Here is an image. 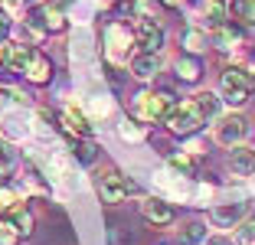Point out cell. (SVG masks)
Segmentation results:
<instances>
[{
    "instance_id": "cell-17",
    "label": "cell",
    "mask_w": 255,
    "mask_h": 245,
    "mask_svg": "<svg viewBox=\"0 0 255 245\" xmlns=\"http://www.w3.org/2000/svg\"><path fill=\"white\" fill-rule=\"evenodd\" d=\"M121 137H125L128 144H141L144 137H147V127L137 118H128V121H121Z\"/></svg>"
},
{
    "instance_id": "cell-29",
    "label": "cell",
    "mask_w": 255,
    "mask_h": 245,
    "mask_svg": "<svg viewBox=\"0 0 255 245\" xmlns=\"http://www.w3.org/2000/svg\"><path fill=\"white\" fill-rule=\"evenodd\" d=\"M3 39H10V16L0 10V43H3Z\"/></svg>"
},
{
    "instance_id": "cell-6",
    "label": "cell",
    "mask_w": 255,
    "mask_h": 245,
    "mask_svg": "<svg viewBox=\"0 0 255 245\" xmlns=\"http://www.w3.org/2000/svg\"><path fill=\"white\" fill-rule=\"evenodd\" d=\"M134 39L141 46V52H157L160 56V49H164V26L157 20H150V16H141L134 26Z\"/></svg>"
},
{
    "instance_id": "cell-9",
    "label": "cell",
    "mask_w": 255,
    "mask_h": 245,
    "mask_svg": "<svg viewBox=\"0 0 255 245\" xmlns=\"http://www.w3.org/2000/svg\"><path fill=\"white\" fill-rule=\"evenodd\" d=\"M23 79L33 82V85H46V82L53 79V62H49V56H43L39 49H30V56L23 62Z\"/></svg>"
},
{
    "instance_id": "cell-11",
    "label": "cell",
    "mask_w": 255,
    "mask_h": 245,
    "mask_svg": "<svg viewBox=\"0 0 255 245\" xmlns=\"http://www.w3.org/2000/svg\"><path fill=\"white\" fill-rule=\"evenodd\" d=\"M141 213H144V219H147L150 226H170L173 223V206H170V200H164V196H147V200L141 203Z\"/></svg>"
},
{
    "instance_id": "cell-23",
    "label": "cell",
    "mask_w": 255,
    "mask_h": 245,
    "mask_svg": "<svg viewBox=\"0 0 255 245\" xmlns=\"http://www.w3.org/2000/svg\"><path fill=\"white\" fill-rule=\"evenodd\" d=\"M183 49H187L190 56L203 52V49H206V36H203L200 30H187V33H183Z\"/></svg>"
},
{
    "instance_id": "cell-3",
    "label": "cell",
    "mask_w": 255,
    "mask_h": 245,
    "mask_svg": "<svg viewBox=\"0 0 255 245\" xmlns=\"http://www.w3.org/2000/svg\"><path fill=\"white\" fill-rule=\"evenodd\" d=\"M134 30L131 26H125V23H112V26H105V56L108 62H115V66H121V62H131V56H134Z\"/></svg>"
},
{
    "instance_id": "cell-33",
    "label": "cell",
    "mask_w": 255,
    "mask_h": 245,
    "mask_svg": "<svg viewBox=\"0 0 255 245\" xmlns=\"http://www.w3.org/2000/svg\"><path fill=\"white\" fill-rule=\"evenodd\" d=\"M160 3H167V7H177V3H180V0H160Z\"/></svg>"
},
{
    "instance_id": "cell-1",
    "label": "cell",
    "mask_w": 255,
    "mask_h": 245,
    "mask_svg": "<svg viewBox=\"0 0 255 245\" xmlns=\"http://www.w3.org/2000/svg\"><path fill=\"white\" fill-rule=\"evenodd\" d=\"M255 92V72H249V69L242 66H229L223 69V75H219V98L229 105H246L249 98H252Z\"/></svg>"
},
{
    "instance_id": "cell-19",
    "label": "cell",
    "mask_w": 255,
    "mask_h": 245,
    "mask_svg": "<svg viewBox=\"0 0 255 245\" xmlns=\"http://www.w3.org/2000/svg\"><path fill=\"white\" fill-rule=\"evenodd\" d=\"M167 167H170L177 177H193V173H196V163H193L190 154H173L170 160H167Z\"/></svg>"
},
{
    "instance_id": "cell-21",
    "label": "cell",
    "mask_w": 255,
    "mask_h": 245,
    "mask_svg": "<svg viewBox=\"0 0 255 245\" xmlns=\"http://www.w3.org/2000/svg\"><path fill=\"white\" fill-rule=\"evenodd\" d=\"M180 242L183 245H203V242H206V226H203V223H190L187 229L180 232Z\"/></svg>"
},
{
    "instance_id": "cell-10",
    "label": "cell",
    "mask_w": 255,
    "mask_h": 245,
    "mask_svg": "<svg viewBox=\"0 0 255 245\" xmlns=\"http://www.w3.org/2000/svg\"><path fill=\"white\" fill-rule=\"evenodd\" d=\"M249 206L246 203H223V206H213L210 209V226L216 229H236V226L246 219Z\"/></svg>"
},
{
    "instance_id": "cell-18",
    "label": "cell",
    "mask_w": 255,
    "mask_h": 245,
    "mask_svg": "<svg viewBox=\"0 0 255 245\" xmlns=\"http://www.w3.org/2000/svg\"><path fill=\"white\" fill-rule=\"evenodd\" d=\"M20 206H23L20 193H16L13 186H3V183H0V213H3V216H10V213H16Z\"/></svg>"
},
{
    "instance_id": "cell-5",
    "label": "cell",
    "mask_w": 255,
    "mask_h": 245,
    "mask_svg": "<svg viewBox=\"0 0 255 245\" xmlns=\"http://www.w3.org/2000/svg\"><path fill=\"white\" fill-rule=\"evenodd\" d=\"M134 193H137V183L128 180L121 170H105L98 177V196H102V203H108V206H118V203L131 200Z\"/></svg>"
},
{
    "instance_id": "cell-4",
    "label": "cell",
    "mask_w": 255,
    "mask_h": 245,
    "mask_svg": "<svg viewBox=\"0 0 255 245\" xmlns=\"http://www.w3.org/2000/svg\"><path fill=\"white\" fill-rule=\"evenodd\" d=\"M164 124L170 127L173 134H180V137H190V134H196L203 124H206V118H203V112L196 108L193 98H187V102H177V105H173V112L167 115Z\"/></svg>"
},
{
    "instance_id": "cell-14",
    "label": "cell",
    "mask_w": 255,
    "mask_h": 245,
    "mask_svg": "<svg viewBox=\"0 0 255 245\" xmlns=\"http://www.w3.org/2000/svg\"><path fill=\"white\" fill-rule=\"evenodd\" d=\"M173 69H177V79L180 82H200L203 79V66L196 56H180Z\"/></svg>"
},
{
    "instance_id": "cell-28",
    "label": "cell",
    "mask_w": 255,
    "mask_h": 245,
    "mask_svg": "<svg viewBox=\"0 0 255 245\" xmlns=\"http://www.w3.org/2000/svg\"><path fill=\"white\" fill-rule=\"evenodd\" d=\"M23 7H26V0H0V10L7 16H20Z\"/></svg>"
},
{
    "instance_id": "cell-8",
    "label": "cell",
    "mask_w": 255,
    "mask_h": 245,
    "mask_svg": "<svg viewBox=\"0 0 255 245\" xmlns=\"http://www.w3.org/2000/svg\"><path fill=\"white\" fill-rule=\"evenodd\" d=\"M246 134H249V121L242 115H223L216 124V141L226 144V147H236Z\"/></svg>"
},
{
    "instance_id": "cell-26",
    "label": "cell",
    "mask_w": 255,
    "mask_h": 245,
    "mask_svg": "<svg viewBox=\"0 0 255 245\" xmlns=\"http://www.w3.org/2000/svg\"><path fill=\"white\" fill-rule=\"evenodd\" d=\"M236 245H255V219H249V223H239L236 226Z\"/></svg>"
},
{
    "instance_id": "cell-27",
    "label": "cell",
    "mask_w": 255,
    "mask_h": 245,
    "mask_svg": "<svg viewBox=\"0 0 255 245\" xmlns=\"http://www.w3.org/2000/svg\"><path fill=\"white\" fill-rule=\"evenodd\" d=\"M233 10H236V16H239L242 23H249V26L255 23V0H236Z\"/></svg>"
},
{
    "instance_id": "cell-25",
    "label": "cell",
    "mask_w": 255,
    "mask_h": 245,
    "mask_svg": "<svg viewBox=\"0 0 255 245\" xmlns=\"http://www.w3.org/2000/svg\"><path fill=\"white\" fill-rule=\"evenodd\" d=\"M226 13H229V10H226L223 0H210V3H206V20H210L213 26H223V23H226Z\"/></svg>"
},
{
    "instance_id": "cell-7",
    "label": "cell",
    "mask_w": 255,
    "mask_h": 245,
    "mask_svg": "<svg viewBox=\"0 0 255 245\" xmlns=\"http://www.w3.org/2000/svg\"><path fill=\"white\" fill-rule=\"evenodd\" d=\"M56 124H59L69 137H92V118L85 112H79L75 105H66V108L56 115Z\"/></svg>"
},
{
    "instance_id": "cell-13",
    "label": "cell",
    "mask_w": 255,
    "mask_h": 245,
    "mask_svg": "<svg viewBox=\"0 0 255 245\" xmlns=\"http://www.w3.org/2000/svg\"><path fill=\"white\" fill-rule=\"evenodd\" d=\"M229 167H233V173H239V177H252L255 173V150L236 144V147L229 150Z\"/></svg>"
},
{
    "instance_id": "cell-12",
    "label": "cell",
    "mask_w": 255,
    "mask_h": 245,
    "mask_svg": "<svg viewBox=\"0 0 255 245\" xmlns=\"http://www.w3.org/2000/svg\"><path fill=\"white\" fill-rule=\"evenodd\" d=\"M128 66H131V75H134V79L147 82V79H154V75L160 72V56L157 52H134Z\"/></svg>"
},
{
    "instance_id": "cell-30",
    "label": "cell",
    "mask_w": 255,
    "mask_h": 245,
    "mask_svg": "<svg viewBox=\"0 0 255 245\" xmlns=\"http://www.w3.org/2000/svg\"><path fill=\"white\" fill-rule=\"evenodd\" d=\"M92 112H95V115H108V112H112V102H102V98H92Z\"/></svg>"
},
{
    "instance_id": "cell-24",
    "label": "cell",
    "mask_w": 255,
    "mask_h": 245,
    "mask_svg": "<svg viewBox=\"0 0 255 245\" xmlns=\"http://www.w3.org/2000/svg\"><path fill=\"white\" fill-rule=\"evenodd\" d=\"M20 239L23 236L16 232V226L3 216V219H0V245H20Z\"/></svg>"
},
{
    "instance_id": "cell-15",
    "label": "cell",
    "mask_w": 255,
    "mask_h": 245,
    "mask_svg": "<svg viewBox=\"0 0 255 245\" xmlns=\"http://www.w3.org/2000/svg\"><path fill=\"white\" fill-rule=\"evenodd\" d=\"M69 147H72V157L79 163H85V167L95 163V157H98V147L89 141V137H69Z\"/></svg>"
},
{
    "instance_id": "cell-22",
    "label": "cell",
    "mask_w": 255,
    "mask_h": 245,
    "mask_svg": "<svg viewBox=\"0 0 255 245\" xmlns=\"http://www.w3.org/2000/svg\"><path fill=\"white\" fill-rule=\"evenodd\" d=\"M13 167H16V150L10 147V144L3 141V137H0V180L7 177V173L13 170Z\"/></svg>"
},
{
    "instance_id": "cell-32",
    "label": "cell",
    "mask_w": 255,
    "mask_h": 245,
    "mask_svg": "<svg viewBox=\"0 0 255 245\" xmlns=\"http://www.w3.org/2000/svg\"><path fill=\"white\" fill-rule=\"evenodd\" d=\"M49 3H53V7H62V3H72V0H49Z\"/></svg>"
},
{
    "instance_id": "cell-31",
    "label": "cell",
    "mask_w": 255,
    "mask_h": 245,
    "mask_svg": "<svg viewBox=\"0 0 255 245\" xmlns=\"http://www.w3.org/2000/svg\"><path fill=\"white\" fill-rule=\"evenodd\" d=\"M206 245H236L233 239H223V236H216V239H206Z\"/></svg>"
},
{
    "instance_id": "cell-20",
    "label": "cell",
    "mask_w": 255,
    "mask_h": 245,
    "mask_svg": "<svg viewBox=\"0 0 255 245\" xmlns=\"http://www.w3.org/2000/svg\"><path fill=\"white\" fill-rule=\"evenodd\" d=\"M7 219H10V223L16 226V232H20L23 239H26V236H30V232H33V213H30V209H26V206H20V209H16V213H10Z\"/></svg>"
},
{
    "instance_id": "cell-2",
    "label": "cell",
    "mask_w": 255,
    "mask_h": 245,
    "mask_svg": "<svg viewBox=\"0 0 255 245\" xmlns=\"http://www.w3.org/2000/svg\"><path fill=\"white\" fill-rule=\"evenodd\" d=\"M177 105V95L173 92H141L134 95V118L144 121V124H154V121H167V115L173 112Z\"/></svg>"
},
{
    "instance_id": "cell-16",
    "label": "cell",
    "mask_w": 255,
    "mask_h": 245,
    "mask_svg": "<svg viewBox=\"0 0 255 245\" xmlns=\"http://www.w3.org/2000/svg\"><path fill=\"white\" fill-rule=\"evenodd\" d=\"M193 102H196V108L203 112V118L210 121V118H216V115H219V105H223V98L213 95V92H200Z\"/></svg>"
}]
</instances>
